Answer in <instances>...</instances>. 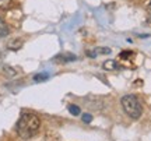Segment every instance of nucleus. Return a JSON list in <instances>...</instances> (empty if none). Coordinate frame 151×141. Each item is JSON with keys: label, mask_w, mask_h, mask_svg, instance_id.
Returning a JSON list of instances; mask_svg holds the SVG:
<instances>
[{"label": "nucleus", "mask_w": 151, "mask_h": 141, "mask_svg": "<svg viewBox=\"0 0 151 141\" xmlns=\"http://www.w3.org/2000/svg\"><path fill=\"white\" fill-rule=\"evenodd\" d=\"M69 112L71 115H74V116H78L81 113V109L77 106V105H69Z\"/></svg>", "instance_id": "6"}, {"label": "nucleus", "mask_w": 151, "mask_h": 141, "mask_svg": "<svg viewBox=\"0 0 151 141\" xmlns=\"http://www.w3.org/2000/svg\"><path fill=\"white\" fill-rule=\"evenodd\" d=\"M11 0H0V9L1 10H4V9H7L9 6H10Z\"/></svg>", "instance_id": "7"}, {"label": "nucleus", "mask_w": 151, "mask_h": 141, "mask_svg": "<svg viewBox=\"0 0 151 141\" xmlns=\"http://www.w3.org/2000/svg\"><path fill=\"white\" fill-rule=\"evenodd\" d=\"M132 53H133V52H127V50H126V52H122V54H120V57H122V59L130 57V56H132Z\"/></svg>", "instance_id": "10"}, {"label": "nucleus", "mask_w": 151, "mask_h": 141, "mask_svg": "<svg viewBox=\"0 0 151 141\" xmlns=\"http://www.w3.org/2000/svg\"><path fill=\"white\" fill-rule=\"evenodd\" d=\"M112 52L111 48H97L94 49V50H90L88 52V56L90 57H94V56H97V54H109Z\"/></svg>", "instance_id": "3"}, {"label": "nucleus", "mask_w": 151, "mask_h": 141, "mask_svg": "<svg viewBox=\"0 0 151 141\" xmlns=\"http://www.w3.org/2000/svg\"><path fill=\"white\" fill-rule=\"evenodd\" d=\"M122 106H123L124 112L129 115L132 119H139L141 116L143 108H141L139 98L134 97V95H124L122 98Z\"/></svg>", "instance_id": "2"}, {"label": "nucleus", "mask_w": 151, "mask_h": 141, "mask_svg": "<svg viewBox=\"0 0 151 141\" xmlns=\"http://www.w3.org/2000/svg\"><path fill=\"white\" fill-rule=\"evenodd\" d=\"M39 126H41V120L37 115L29 113V112H24V113L20 116V119L17 122L16 130L17 134L24 138V140H28L37 134V131L39 130Z\"/></svg>", "instance_id": "1"}, {"label": "nucleus", "mask_w": 151, "mask_h": 141, "mask_svg": "<svg viewBox=\"0 0 151 141\" xmlns=\"http://www.w3.org/2000/svg\"><path fill=\"white\" fill-rule=\"evenodd\" d=\"M147 10H148V13H151V0L148 1V4H147Z\"/></svg>", "instance_id": "11"}, {"label": "nucleus", "mask_w": 151, "mask_h": 141, "mask_svg": "<svg viewBox=\"0 0 151 141\" xmlns=\"http://www.w3.org/2000/svg\"><path fill=\"white\" fill-rule=\"evenodd\" d=\"M7 34H9V27H7L6 22L0 18V38H1V37H6Z\"/></svg>", "instance_id": "5"}, {"label": "nucleus", "mask_w": 151, "mask_h": 141, "mask_svg": "<svg viewBox=\"0 0 151 141\" xmlns=\"http://www.w3.org/2000/svg\"><path fill=\"white\" fill-rule=\"evenodd\" d=\"M105 70H118L119 69V64L115 62V60H108V62H105L102 66Z\"/></svg>", "instance_id": "4"}, {"label": "nucleus", "mask_w": 151, "mask_h": 141, "mask_svg": "<svg viewBox=\"0 0 151 141\" xmlns=\"http://www.w3.org/2000/svg\"><path fill=\"white\" fill-rule=\"evenodd\" d=\"M48 74H37V76L34 77V80L35 81H43V80H48Z\"/></svg>", "instance_id": "8"}, {"label": "nucleus", "mask_w": 151, "mask_h": 141, "mask_svg": "<svg viewBox=\"0 0 151 141\" xmlns=\"http://www.w3.org/2000/svg\"><path fill=\"white\" fill-rule=\"evenodd\" d=\"M91 120H92V116H91V115L86 113L84 116H83V122H84V123H90Z\"/></svg>", "instance_id": "9"}]
</instances>
